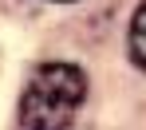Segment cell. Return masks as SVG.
<instances>
[{
	"label": "cell",
	"instance_id": "6da1fadb",
	"mask_svg": "<svg viewBox=\"0 0 146 130\" xmlns=\"http://www.w3.org/2000/svg\"><path fill=\"white\" fill-rule=\"evenodd\" d=\"M87 99V75L75 63H44L36 75L28 79L16 122L24 130H63L71 126L75 110Z\"/></svg>",
	"mask_w": 146,
	"mask_h": 130
},
{
	"label": "cell",
	"instance_id": "7a4b0ae2",
	"mask_svg": "<svg viewBox=\"0 0 146 130\" xmlns=\"http://www.w3.org/2000/svg\"><path fill=\"white\" fill-rule=\"evenodd\" d=\"M126 48H130V59L146 71V0L138 4L134 20H130V36H126Z\"/></svg>",
	"mask_w": 146,
	"mask_h": 130
},
{
	"label": "cell",
	"instance_id": "3957f363",
	"mask_svg": "<svg viewBox=\"0 0 146 130\" xmlns=\"http://www.w3.org/2000/svg\"><path fill=\"white\" fill-rule=\"evenodd\" d=\"M51 4H71V0H51Z\"/></svg>",
	"mask_w": 146,
	"mask_h": 130
}]
</instances>
